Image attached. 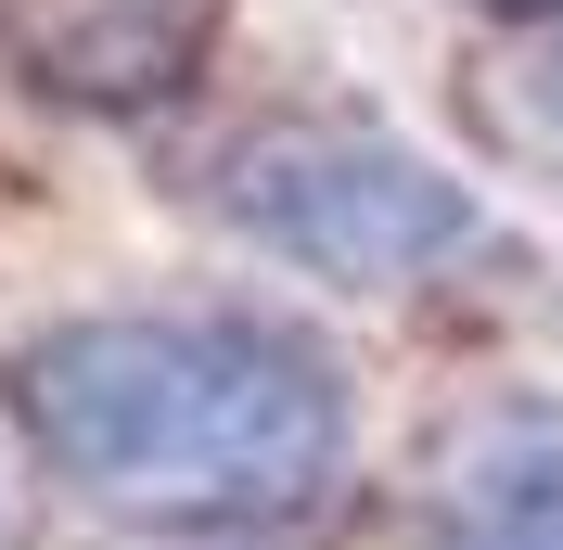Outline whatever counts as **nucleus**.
Segmentation results:
<instances>
[{
  "label": "nucleus",
  "mask_w": 563,
  "mask_h": 550,
  "mask_svg": "<svg viewBox=\"0 0 563 550\" xmlns=\"http://www.w3.org/2000/svg\"><path fill=\"white\" fill-rule=\"evenodd\" d=\"M0 436L77 513L167 550L282 538L358 461V372L256 295H129L0 333Z\"/></svg>",
  "instance_id": "obj_1"
},
{
  "label": "nucleus",
  "mask_w": 563,
  "mask_h": 550,
  "mask_svg": "<svg viewBox=\"0 0 563 550\" xmlns=\"http://www.w3.org/2000/svg\"><path fill=\"white\" fill-rule=\"evenodd\" d=\"M192 206L244 256L333 282V295H410L487 256V193L372 116H256L206 154Z\"/></svg>",
  "instance_id": "obj_2"
},
{
  "label": "nucleus",
  "mask_w": 563,
  "mask_h": 550,
  "mask_svg": "<svg viewBox=\"0 0 563 550\" xmlns=\"http://www.w3.org/2000/svg\"><path fill=\"white\" fill-rule=\"evenodd\" d=\"M435 550H563V397H487L422 461Z\"/></svg>",
  "instance_id": "obj_3"
},
{
  "label": "nucleus",
  "mask_w": 563,
  "mask_h": 550,
  "mask_svg": "<svg viewBox=\"0 0 563 550\" xmlns=\"http://www.w3.org/2000/svg\"><path fill=\"white\" fill-rule=\"evenodd\" d=\"M538 129H551V154H563V52L538 65Z\"/></svg>",
  "instance_id": "obj_4"
},
{
  "label": "nucleus",
  "mask_w": 563,
  "mask_h": 550,
  "mask_svg": "<svg viewBox=\"0 0 563 550\" xmlns=\"http://www.w3.org/2000/svg\"><path fill=\"white\" fill-rule=\"evenodd\" d=\"M499 13H526V0H499Z\"/></svg>",
  "instance_id": "obj_5"
}]
</instances>
